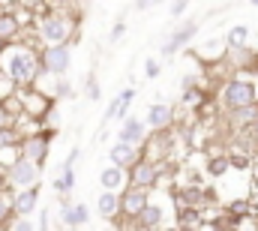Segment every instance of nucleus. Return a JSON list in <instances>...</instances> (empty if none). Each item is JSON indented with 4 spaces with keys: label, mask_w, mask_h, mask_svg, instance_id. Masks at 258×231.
Segmentation results:
<instances>
[{
    "label": "nucleus",
    "mask_w": 258,
    "mask_h": 231,
    "mask_svg": "<svg viewBox=\"0 0 258 231\" xmlns=\"http://www.w3.org/2000/svg\"><path fill=\"white\" fill-rule=\"evenodd\" d=\"M171 120H174V111L165 102H156V105L147 108V126H153V129H165Z\"/></svg>",
    "instance_id": "12"
},
{
    "label": "nucleus",
    "mask_w": 258,
    "mask_h": 231,
    "mask_svg": "<svg viewBox=\"0 0 258 231\" xmlns=\"http://www.w3.org/2000/svg\"><path fill=\"white\" fill-rule=\"evenodd\" d=\"M141 141H144V123H141V120H135V117L123 120V126H120V132H117V144L138 147Z\"/></svg>",
    "instance_id": "6"
},
{
    "label": "nucleus",
    "mask_w": 258,
    "mask_h": 231,
    "mask_svg": "<svg viewBox=\"0 0 258 231\" xmlns=\"http://www.w3.org/2000/svg\"><path fill=\"white\" fill-rule=\"evenodd\" d=\"M195 30H198V24H195V21H186V24L171 36V42H165V54H174L177 48H183V45L195 36Z\"/></svg>",
    "instance_id": "15"
},
{
    "label": "nucleus",
    "mask_w": 258,
    "mask_h": 231,
    "mask_svg": "<svg viewBox=\"0 0 258 231\" xmlns=\"http://www.w3.org/2000/svg\"><path fill=\"white\" fill-rule=\"evenodd\" d=\"M69 33H72V24H69L66 15H45L42 24H39V36L45 39L48 48H54V45H66Z\"/></svg>",
    "instance_id": "3"
},
{
    "label": "nucleus",
    "mask_w": 258,
    "mask_h": 231,
    "mask_svg": "<svg viewBox=\"0 0 258 231\" xmlns=\"http://www.w3.org/2000/svg\"><path fill=\"white\" fill-rule=\"evenodd\" d=\"M39 231H48V213L42 210V216H39Z\"/></svg>",
    "instance_id": "29"
},
{
    "label": "nucleus",
    "mask_w": 258,
    "mask_h": 231,
    "mask_svg": "<svg viewBox=\"0 0 258 231\" xmlns=\"http://www.w3.org/2000/svg\"><path fill=\"white\" fill-rule=\"evenodd\" d=\"M246 39H249V27H246V24H237V27H231V30L225 33V42H228L231 48L246 45Z\"/></svg>",
    "instance_id": "18"
},
{
    "label": "nucleus",
    "mask_w": 258,
    "mask_h": 231,
    "mask_svg": "<svg viewBox=\"0 0 258 231\" xmlns=\"http://www.w3.org/2000/svg\"><path fill=\"white\" fill-rule=\"evenodd\" d=\"M12 231H33V222H30V219H18Z\"/></svg>",
    "instance_id": "27"
},
{
    "label": "nucleus",
    "mask_w": 258,
    "mask_h": 231,
    "mask_svg": "<svg viewBox=\"0 0 258 231\" xmlns=\"http://www.w3.org/2000/svg\"><path fill=\"white\" fill-rule=\"evenodd\" d=\"M45 153H48V138L45 135H33V138L24 141V156L21 159H27L33 165H42L45 162Z\"/></svg>",
    "instance_id": "8"
},
{
    "label": "nucleus",
    "mask_w": 258,
    "mask_h": 231,
    "mask_svg": "<svg viewBox=\"0 0 258 231\" xmlns=\"http://www.w3.org/2000/svg\"><path fill=\"white\" fill-rule=\"evenodd\" d=\"M9 210H12V204H9V201H6V198L0 195V222H3L6 216H9Z\"/></svg>",
    "instance_id": "26"
},
{
    "label": "nucleus",
    "mask_w": 258,
    "mask_h": 231,
    "mask_svg": "<svg viewBox=\"0 0 258 231\" xmlns=\"http://www.w3.org/2000/svg\"><path fill=\"white\" fill-rule=\"evenodd\" d=\"M132 99H135V87H126L117 99H111V105H108V111H105V120H126V111L129 105H132Z\"/></svg>",
    "instance_id": "10"
},
{
    "label": "nucleus",
    "mask_w": 258,
    "mask_h": 231,
    "mask_svg": "<svg viewBox=\"0 0 258 231\" xmlns=\"http://www.w3.org/2000/svg\"><path fill=\"white\" fill-rule=\"evenodd\" d=\"M129 171H132V183H135V189L153 186V177H156V165H153V162H135Z\"/></svg>",
    "instance_id": "14"
},
{
    "label": "nucleus",
    "mask_w": 258,
    "mask_h": 231,
    "mask_svg": "<svg viewBox=\"0 0 258 231\" xmlns=\"http://www.w3.org/2000/svg\"><path fill=\"white\" fill-rule=\"evenodd\" d=\"M15 30H18V21H15L12 15H0V39L15 36Z\"/></svg>",
    "instance_id": "21"
},
{
    "label": "nucleus",
    "mask_w": 258,
    "mask_h": 231,
    "mask_svg": "<svg viewBox=\"0 0 258 231\" xmlns=\"http://www.w3.org/2000/svg\"><path fill=\"white\" fill-rule=\"evenodd\" d=\"M138 219H141V222H144L147 228H153V225H159V222H162V207H159V204H150V201H147V207L141 210V216H138Z\"/></svg>",
    "instance_id": "19"
},
{
    "label": "nucleus",
    "mask_w": 258,
    "mask_h": 231,
    "mask_svg": "<svg viewBox=\"0 0 258 231\" xmlns=\"http://www.w3.org/2000/svg\"><path fill=\"white\" fill-rule=\"evenodd\" d=\"M42 69L51 72V75H66V72H69V45L45 48V54H42Z\"/></svg>",
    "instance_id": "5"
},
{
    "label": "nucleus",
    "mask_w": 258,
    "mask_h": 231,
    "mask_svg": "<svg viewBox=\"0 0 258 231\" xmlns=\"http://www.w3.org/2000/svg\"><path fill=\"white\" fill-rule=\"evenodd\" d=\"M0 72L9 75V81L24 84V81H33L36 78L39 60H36V54L30 48H24V45H6L0 51Z\"/></svg>",
    "instance_id": "1"
},
{
    "label": "nucleus",
    "mask_w": 258,
    "mask_h": 231,
    "mask_svg": "<svg viewBox=\"0 0 258 231\" xmlns=\"http://www.w3.org/2000/svg\"><path fill=\"white\" fill-rule=\"evenodd\" d=\"M60 219H63L66 228H75V225H84L90 219V210L84 204H66L63 210H60Z\"/></svg>",
    "instance_id": "13"
},
{
    "label": "nucleus",
    "mask_w": 258,
    "mask_h": 231,
    "mask_svg": "<svg viewBox=\"0 0 258 231\" xmlns=\"http://www.w3.org/2000/svg\"><path fill=\"white\" fill-rule=\"evenodd\" d=\"M237 117H240L243 123H249V120H258V105H249V108H237Z\"/></svg>",
    "instance_id": "22"
},
{
    "label": "nucleus",
    "mask_w": 258,
    "mask_h": 231,
    "mask_svg": "<svg viewBox=\"0 0 258 231\" xmlns=\"http://www.w3.org/2000/svg\"><path fill=\"white\" fill-rule=\"evenodd\" d=\"M36 201H39V186H33V189H21V192L12 198V210H15L21 219H27V216L36 210Z\"/></svg>",
    "instance_id": "7"
},
{
    "label": "nucleus",
    "mask_w": 258,
    "mask_h": 231,
    "mask_svg": "<svg viewBox=\"0 0 258 231\" xmlns=\"http://www.w3.org/2000/svg\"><path fill=\"white\" fill-rule=\"evenodd\" d=\"M138 162V147H126V144H114L111 147V165L114 168H132Z\"/></svg>",
    "instance_id": "11"
},
{
    "label": "nucleus",
    "mask_w": 258,
    "mask_h": 231,
    "mask_svg": "<svg viewBox=\"0 0 258 231\" xmlns=\"http://www.w3.org/2000/svg\"><path fill=\"white\" fill-rule=\"evenodd\" d=\"M72 186H75V174H72V168H63V174L54 180V189H57L60 195H69V192H72Z\"/></svg>",
    "instance_id": "20"
},
{
    "label": "nucleus",
    "mask_w": 258,
    "mask_h": 231,
    "mask_svg": "<svg viewBox=\"0 0 258 231\" xmlns=\"http://www.w3.org/2000/svg\"><path fill=\"white\" fill-rule=\"evenodd\" d=\"M6 180L21 192V189H33L36 183H39V165H33V162H27V159H15L12 165H9V171H6Z\"/></svg>",
    "instance_id": "4"
},
{
    "label": "nucleus",
    "mask_w": 258,
    "mask_h": 231,
    "mask_svg": "<svg viewBox=\"0 0 258 231\" xmlns=\"http://www.w3.org/2000/svg\"><path fill=\"white\" fill-rule=\"evenodd\" d=\"M255 6H258V3H255Z\"/></svg>",
    "instance_id": "32"
},
{
    "label": "nucleus",
    "mask_w": 258,
    "mask_h": 231,
    "mask_svg": "<svg viewBox=\"0 0 258 231\" xmlns=\"http://www.w3.org/2000/svg\"><path fill=\"white\" fill-rule=\"evenodd\" d=\"M99 183H102V192H117L123 186V171L114 168V165H108V168H102V174H99Z\"/></svg>",
    "instance_id": "17"
},
{
    "label": "nucleus",
    "mask_w": 258,
    "mask_h": 231,
    "mask_svg": "<svg viewBox=\"0 0 258 231\" xmlns=\"http://www.w3.org/2000/svg\"><path fill=\"white\" fill-rule=\"evenodd\" d=\"M228 171V159H213L210 162V174H225Z\"/></svg>",
    "instance_id": "23"
},
{
    "label": "nucleus",
    "mask_w": 258,
    "mask_h": 231,
    "mask_svg": "<svg viewBox=\"0 0 258 231\" xmlns=\"http://www.w3.org/2000/svg\"><path fill=\"white\" fill-rule=\"evenodd\" d=\"M255 135H258V123H255Z\"/></svg>",
    "instance_id": "31"
},
{
    "label": "nucleus",
    "mask_w": 258,
    "mask_h": 231,
    "mask_svg": "<svg viewBox=\"0 0 258 231\" xmlns=\"http://www.w3.org/2000/svg\"><path fill=\"white\" fill-rule=\"evenodd\" d=\"M144 207H147V192H144V189H132V192H126V195L120 198V210L126 213L129 219H138Z\"/></svg>",
    "instance_id": "9"
},
{
    "label": "nucleus",
    "mask_w": 258,
    "mask_h": 231,
    "mask_svg": "<svg viewBox=\"0 0 258 231\" xmlns=\"http://www.w3.org/2000/svg\"><path fill=\"white\" fill-rule=\"evenodd\" d=\"M120 33H123V24H117V27L111 30V42H117V39H120Z\"/></svg>",
    "instance_id": "30"
},
{
    "label": "nucleus",
    "mask_w": 258,
    "mask_h": 231,
    "mask_svg": "<svg viewBox=\"0 0 258 231\" xmlns=\"http://www.w3.org/2000/svg\"><path fill=\"white\" fill-rule=\"evenodd\" d=\"M117 210H120V198H117L114 192H102L99 201H96V213H99L102 219H111Z\"/></svg>",
    "instance_id": "16"
},
{
    "label": "nucleus",
    "mask_w": 258,
    "mask_h": 231,
    "mask_svg": "<svg viewBox=\"0 0 258 231\" xmlns=\"http://www.w3.org/2000/svg\"><path fill=\"white\" fill-rule=\"evenodd\" d=\"M87 96H90V99H99V87H96V78H90V81H87Z\"/></svg>",
    "instance_id": "25"
},
{
    "label": "nucleus",
    "mask_w": 258,
    "mask_h": 231,
    "mask_svg": "<svg viewBox=\"0 0 258 231\" xmlns=\"http://www.w3.org/2000/svg\"><path fill=\"white\" fill-rule=\"evenodd\" d=\"M186 12V3H171V15L177 18V15H183Z\"/></svg>",
    "instance_id": "28"
},
{
    "label": "nucleus",
    "mask_w": 258,
    "mask_h": 231,
    "mask_svg": "<svg viewBox=\"0 0 258 231\" xmlns=\"http://www.w3.org/2000/svg\"><path fill=\"white\" fill-rule=\"evenodd\" d=\"M255 99H258V87L252 81H228L225 90H222V102L228 108H234V111L255 105Z\"/></svg>",
    "instance_id": "2"
},
{
    "label": "nucleus",
    "mask_w": 258,
    "mask_h": 231,
    "mask_svg": "<svg viewBox=\"0 0 258 231\" xmlns=\"http://www.w3.org/2000/svg\"><path fill=\"white\" fill-rule=\"evenodd\" d=\"M159 69H162V66H159V63H156L153 57L147 60V66H144V72H147V78H156V75H159Z\"/></svg>",
    "instance_id": "24"
}]
</instances>
